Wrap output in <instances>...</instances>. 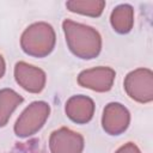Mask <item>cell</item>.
I'll return each instance as SVG.
<instances>
[{"label": "cell", "instance_id": "cell-1", "mask_svg": "<svg viewBox=\"0 0 153 153\" xmlns=\"http://www.w3.org/2000/svg\"><path fill=\"white\" fill-rule=\"evenodd\" d=\"M68 49L79 59L91 60L99 55L102 50V36L92 26L71 19L62 22Z\"/></svg>", "mask_w": 153, "mask_h": 153}, {"label": "cell", "instance_id": "cell-2", "mask_svg": "<svg viewBox=\"0 0 153 153\" xmlns=\"http://www.w3.org/2000/svg\"><path fill=\"white\" fill-rule=\"evenodd\" d=\"M56 35L53 26L45 22L29 25L20 36L23 51L32 57H45L55 48Z\"/></svg>", "mask_w": 153, "mask_h": 153}, {"label": "cell", "instance_id": "cell-3", "mask_svg": "<svg viewBox=\"0 0 153 153\" xmlns=\"http://www.w3.org/2000/svg\"><path fill=\"white\" fill-rule=\"evenodd\" d=\"M50 114V105L43 100L32 102L26 106L14 123V133L18 137L25 139L35 135L44 126Z\"/></svg>", "mask_w": 153, "mask_h": 153}, {"label": "cell", "instance_id": "cell-4", "mask_svg": "<svg viewBox=\"0 0 153 153\" xmlns=\"http://www.w3.org/2000/svg\"><path fill=\"white\" fill-rule=\"evenodd\" d=\"M124 91L130 99L146 104L153 100V73L148 68H136L124 78Z\"/></svg>", "mask_w": 153, "mask_h": 153}, {"label": "cell", "instance_id": "cell-5", "mask_svg": "<svg viewBox=\"0 0 153 153\" xmlns=\"http://www.w3.org/2000/svg\"><path fill=\"white\" fill-rule=\"evenodd\" d=\"M116 72L106 66H98L84 69L78 75V84L94 92H108L115 81Z\"/></svg>", "mask_w": 153, "mask_h": 153}, {"label": "cell", "instance_id": "cell-6", "mask_svg": "<svg viewBox=\"0 0 153 153\" xmlns=\"http://www.w3.org/2000/svg\"><path fill=\"white\" fill-rule=\"evenodd\" d=\"M13 73L17 84L30 93H39L45 87V72L36 66L24 61H18L14 65Z\"/></svg>", "mask_w": 153, "mask_h": 153}, {"label": "cell", "instance_id": "cell-7", "mask_svg": "<svg viewBox=\"0 0 153 153\" xmlns=\"http://www.w3.org/2000/svg\"><path fill=\"white\" fill-rule=\"evenodd\" d=\"M84 136L67 127L54 130L49 137L50 153H82Z\"/></svg>", "mask_w": 153, "mask_h": 153}, {"label": "cell", "instance_id": "cell-8", "mask_svg": "<svg viewBox=\"0 0 153 153\" xmlns=\"http://www.w3.org/2000/svg\"><path fill=\"white\" fill-rule=\"evenodd\" d=\"M130 123V114L121 103H109L105 105L102 115V127L109 135L123 134Z\"/></svg>", "mask_w": 153, "mask_h": 153}, {"label": "cell", "instance_id": "cell-9", "mask_svg": "<svg viewBox=\"0 0 153 153\" xmlns=\"http://www.w3.org/2000/svg\"><path fill=\"white\" fill-rule=\"evenodd\" d=\"M65 111L72 122L76 124H85L90 122L94 115V102L92 98L84 94L72 96L66 102Z\"/></svg>", "mask_w": 153, "mask_h": 153}, {"label": "cell", "instance_id": "cell-10", "mask_svg": "<svg viewBox=\"0 0 153 153\" xmlns=\"http://www.w3.org/2000/svg\"><path fill=\"white\" fill-rule=\"evenodd\" d=\"M110 23L112 29L121 35L130 32L134 25V10L129 4H121L116 6L110 14Z\"/></svg>", "mask_w": 153, "mask_h": 153}, {"label": "cell", "instance_id": "cell-11", "mask_svg": "<svg viewBox=\"0 0 153 153\" xmlns=\"http://www.w3.org/2000/svg\"><path fill=\"white\" fill-rule=\"evenodd\" d=\"M24 98L12 88L0 90V127H5L13 111L23 103Z\"/></svg>", "mask_w": 153, "mask_h": 153}, {"label": "cell", "instance_id": "cell-12", "mask_svg": "<svg viewBox=\"0 0 153 153\" xmlns=\"http://www.w3.org/2000/svg\"><path fill=\"white\" fill-rule=\"evenodd\" d=\"M66 7L73 12L88 17H99L104 8L105 1L103 0H71L66 2Z\"/></svg>", "mask_w": 153, "mask_h": 153}, {"label": "cell", "instance_id": "cell-13", "mask_svg": "<svg viewBox=\"0 0 153 153\" xmlns=\"http://www.w3.org/2000/svg\"><path fill=\"white\" fill-rule=\"evenodd\" d=\"M115 153H141V151L134 142H127L121 146Z\"/></svg>", "mask_w": 153, "mask_h": 153}, {"label": "cell", "instance_id": "cell-14", "mask_svg": "<svg viewBox=\"0 0 153 153\" xmlns=\"http://www.w3.org/2000/svg\"><path fill=\"white\" fill-rule=\"evenodd\" d=\"M5 71H6V62H5V59H4V56L0 54V79L4 76V74H5Z\"/></svg>", "mask_w": 153, "mask_h": 153}]
</instances>
